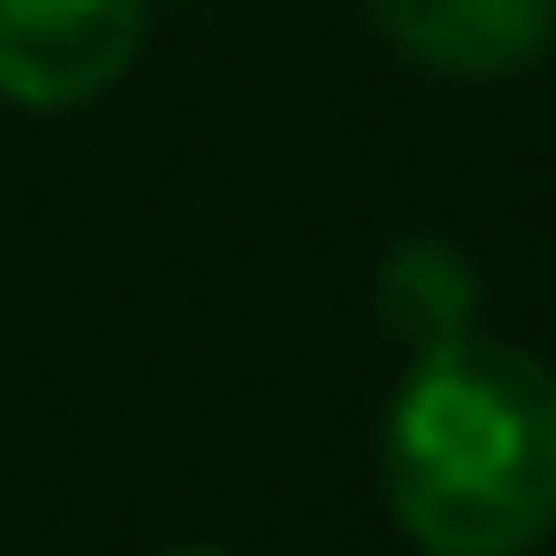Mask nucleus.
I'll return each mask as SVG.
<instances>
[{"label":"nucleus","mask_w":556,"mask_h":556,"mask_svg":"<svg viewBox=\"0 0 556 556\" xmlns=\"http://www.w3.org/2000/svg\"><path fill=\"white\" fill-rule=\"evenodd\" d=\"M380 501L427 556H519L556 519V390L519 343H417L380 417Z\"/></svg>","instance_id":"obj_1"},{"label":"nucleus","mask_w":556,"mask_h":556,"mask_svg":"<svg viewBox=\"0 0 556 556\" xmlns=\"http://www.w3.org/2000/svg\"><path fill=\"white\" fill-rule=\"evenodd\" d=\"M371 20L427 75H519L547 56L556 0H371Z\"/></svg>","instance_id":"obj_3"},{"label":"nucleus","mask_w":556,"mask_h":556,"mask_svg":"<svg viewBox=\"0 0 556 556\" xmlns=\"http://www.w3.org/2000/svg\"><path fill=\"white\" fill-rule=\"evenodd\" d=\"M380 316H390V334L408 343V353L437 343V334H464V325H473V269H464L437 232L399 241V251L380 260Z\"/></svg>","instance_id":"obj_4"},{"label":"nucleus","mask_w":556,"mask_h":556,"mask_svg":"<svg viewBox=\"0 0 556 556\" xmlns=\"http://www.w3.org/2000/svg\"><path fill=\"white\" fill-rule=\"evenodd\" d=\"M149 0H0V102L84 112L130 75Z\"/></svg>","instance_id":"obj_2"}]
</instances>
